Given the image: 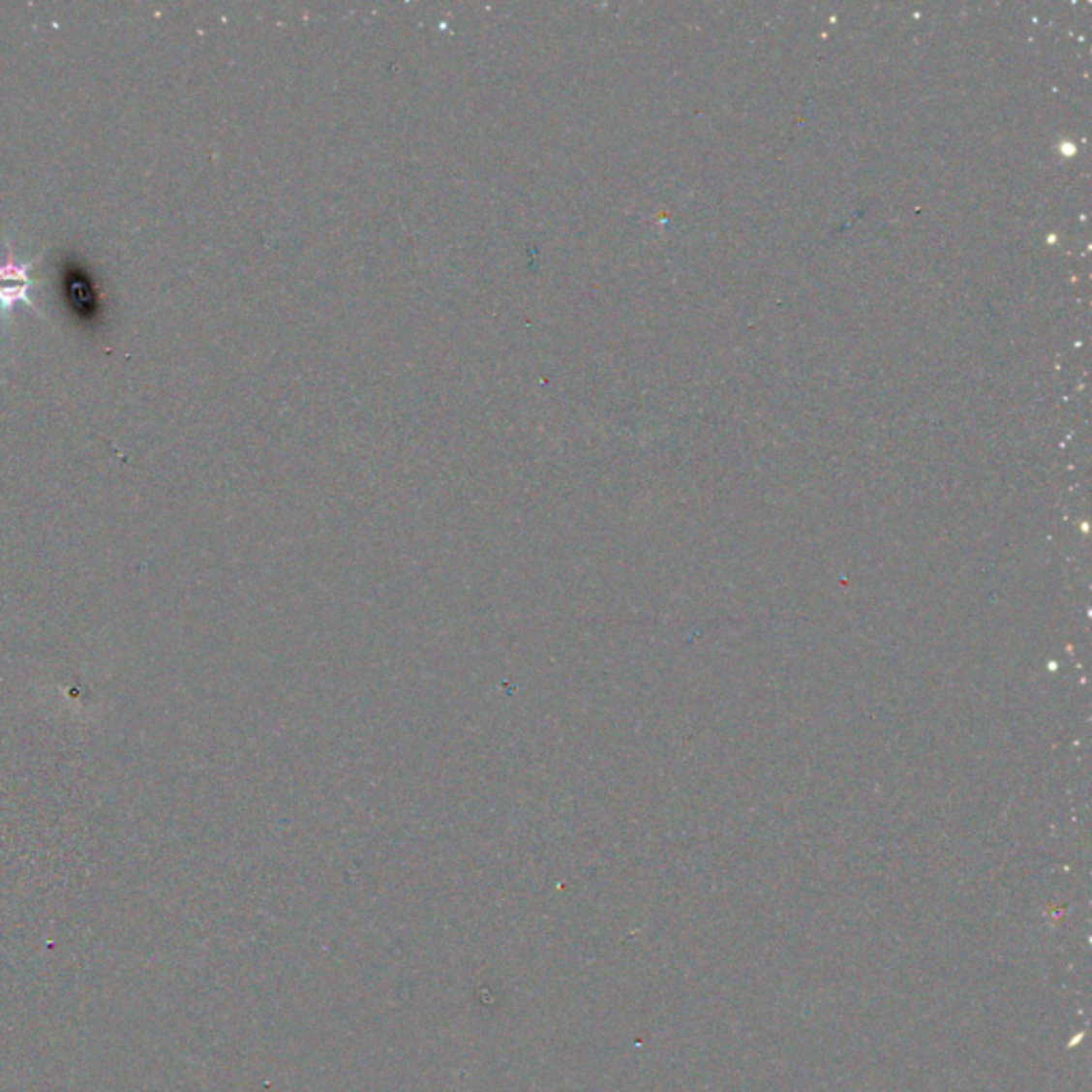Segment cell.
Wrapping results in <instances>:
<instances>
[{
    "label": "cell",
    "instance_id": "1",
    "mask_svg": "<svg viewBox=\"0 0 1092 1092\" xmlns=\"http://www.w3.org/2000/svg\"><path fill=\"white\" fill-rule=\"evenodd\" d=\"M39 258L41 257L22 262L15 257L12 241H7V255L0 260V318L9 317L17 303H26L30 310L41 314L37 303L30 299V288L37 285L30 278V269L37 265Z\"/></svg>",
    "mask_w": 1092,
    "mask_h": 1092
}]
</instances>
